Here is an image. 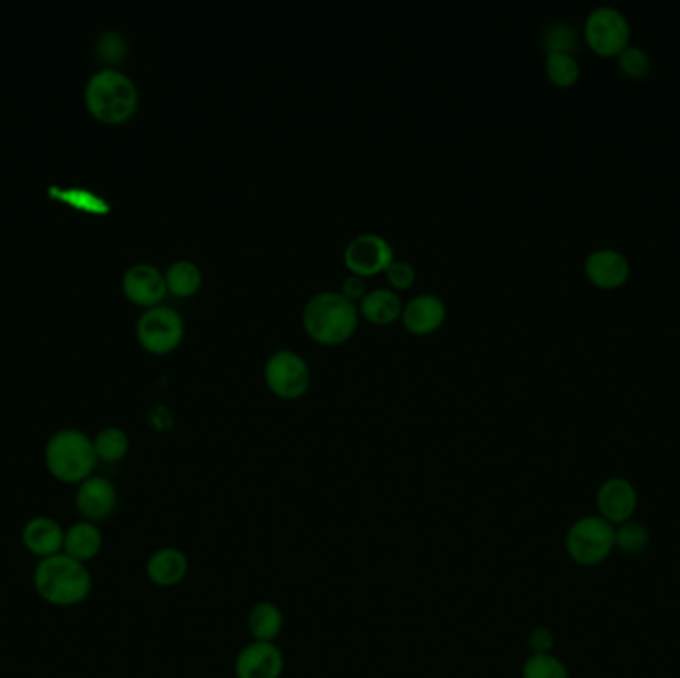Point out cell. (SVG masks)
I'll return each mask as SVG.
<instances>
[{"label":"cell","mask_w":680,"mask_h":678,"mask_svg":"<svg viewBox=\"0 0 680 678\" xmlns=\"http://www.w3.org/2000/svg\"><path fill=\"white\" fill-rule=\"evenodd\" d=\"M32 583L40 599L52 607H76L90 597L94 577L86 563L62 552L37 563Z\"/></svg>","instance_id":"6da1fadb"},{"label":"cell","mask_w":680,"mask_h":678,"mask_svg":"<svg viewBox=\"0 0 680 678\" xmlns=\"http://www.w3.org/2000/svg\"><path fill=\"white\" fill-rule=\"evenodd\" d=\"M359 305L334 289L315 292L302 309V327L321 345H340L359 327Z\"/></svg>","instance_id":"7a4b0ae2"},{"label":"cell","mask_w":680,"mask_h":678,"mask_svg":"<svg viewBox=\"0 0 680 678\" xmlns=\"http://www.w3.org/2000/svg\"><path fill=\"white\" fill-rule=\"evenodd\" d=\"M44 462L54 480L62 484H82L96 470L94 440L76 428L60 430L47 444Z\"/></svg>","instance_id":"3957f363"},{"label":"cell","mask_w":680,"mask_h":678,"mask_svg":"<svg viewBox=\"0 0 680 678\" xmlns=\"http://www.w3.org/2000/svg\"><path fill=\"white\" fill-rule=\"evenodd\" d=\"M87 110L102 122L120 124L136 112L134 80L116 69L97 70L86 84Z\"/></svg>","instance_id":"277c9868"},{"label":"cell","mask_w":680,"mask_h":678,"mask_svg":"<svg viewBox=\"0 0 680 678\" xmlns=\"http://www.w3.org/2000/svg\"><path fill=\"white\" fill-rule=\"evenodd\" d=\"M565 549L571 562L581 567L601 565L615 549V527L599 515H585L569 527Z\"/></svg>","instance_id":"5b68a950"},{"label":"cell","mask_w":680,"mask_h":678,"mask_svg":"<svg viewBox=\"0 0 680 678\" xmlns=\"http://www.w3.org/2000/svg\"><path fill=\"white\" fill-rule=\"evenodd\" d=\"M262 377L275 397L297 400L309 392L312 370L311 364L297 350L277 349L265 360Z\"/></svg>","instance_id":"8992f818"},{"label":"cell","mask_w":680,"mask_h":678,"mask_svg":"<svg viewBox=\"0 0 680 678\" xmlns=\"http://www.w3.org/2000/svg\"><path fill=\"white\" fill-rule=\"evenodd\" d=\"M584 34L589 49L601 56H619L631 44V22L612 4L595 7L585 19Z\"/></svg>","instance_id":"52a82bcc"},{"label":"cell","mask_w":680,"mask_h":678,"mask_svg":"<svg viewBox=\"0 0 680 678\" xmlns=\"http://www.w3.org/2000/svg\"><path fill=\"white\" fill-rule=\"evenodd\" d=\"M137 340L154 355H166L184 340V317L167 305L150 307L136 325Z\"/></svg>","instance_id":"ba28073f"},{"label":"cell","mask_w":680,"mask_h":678,"mask_svg":"<svg viewBox=\"0 0 680 678\" xmlns=\"http://www.w3.org/2000/svg\"><path fill=\"white\" fill-rule=\"evenodd\" d=\"M342 257L350 273L369 277L387 271L390 263L394 261V249L389 239L379 233H360L347 243Z\"/></svg>","instance_id":"9c48e42d"},{"label":"cell","mask_w":680,"mask_h":678,"mask_svg":"<svg viewBox=\"0 0 680 678\" xmlns=\"http://www.w3.org/2000/svg\"><path fill=\"white\" fill-rule=\"evenodd\" d=\"M74 507L82 520L102 524L110 520L117 507V490L112 480L104 475H90L76 487Z\"/></svg>","instance_id":"30bf717a"},{"label":"cell","mask_w":680,"mask_h":678,"mask_svg":"<svg viewBox=\"0 0 680 678\" xmlns=\"http://www.w3.org/2000/svg\"><path fill=\"white\" fill-rule=\"evenodd\" d=\"M595 502L599 517L611 525H622L631 522L632 515L637 512L639 495L629 480L611 477L599 485Z\"/></svg>","instance_id":"8fae6325"},{"label":"cell","mask_w":680,"mask_h":678,"mask_svg":"<svg viewBox=\"0 0 680 678\" xmlns=\"http://www.w3.org/2000/svg\"><path fill=\"white\" fill-rule=\"evenodd\" d=\"M285 657L275 643L254 640L239 650L235 659L237 678H281Z\"/></svg>","instance_id":"7c38bea8"},{"label":"cell","mask_w":680,"mask_h":678,"mask_svg":"<svg viewBox=\"0 0 680 678\" xmlns=\"http://www.w3.org/2000/svg\"><path fill=\"white\" fill-rule=\"evenodd\" d=\"M124 292L127 299L142 307H156L166 297V275L150 263H137L124 273Z\"/></svg>","instance_id":"4fadbf2b"},{"label":"cell","mask_w":680,"mask_h":678,"mask_svg":"<svg viewBox=\"0 0 680 678\" xmlns=\"http://www.w3.org/2000/svg\"><path fill=\"white\" fill-rule=\"evenodd\" d=\"M585 275L599 289H617L631 275V263L619 249L599 247L587 255Z\"/></svg>","instance_id":"5bb4252c"},{"label":"cell","mask_w":680,"mask_h":678,"mask_svg":"<svg viewBox=\"0 0 680 678\" xmlns=\"http://www.w3.org/2000/svg\"><path fill=\"white\" fill-rule=\"evenodd\" d=\"M64 533L66 527H62L59 520L50 517V515H34L22 527L20 540L24 549L39 557L47 559L52 555H59L64 549Z\"/></svg>","instance_id":"9a60e30c"},{"label":"cell","mask_w":680,"mask_h":678,"mask_svg":"<svg viewBox=\"0 0 680 678\" xmlns=\"http://www.w3.org/2000/svg\"><path fill=\"white\" fill-rule=\"evenodd\" d=\"M446 315V302L442 297L436 292H420L404 302L400 320L414 335H430L442 327Z\"/></svg>","instance_id":"2e32d148"},{"label":"cell","mask_w":680,"mask_h":678,"mask_svg":"<svg viewBox=\"0 0 680 678\" xmlns=\"http://www.w3.org/2000/svg\"><path fill=\"white\" fill-rule=\"evenodd\" d=\"M187 572H189L187 555L175 547L157 549L150 555L146 563L147 579L164 589H169L184 582Z\"/></svg>","instance_id":"e0dca14e"},{"label":"cell","mask_w":680,"mask_h":678,"mask_svg":"<svg viewBox=\"0 0 680 678\" xmlns=\"http://www.w3.org/2000/svg\"><path fill=\"white\" fill-rule=\"evenodd\" d=\"M104 547V535L100 532V525L79 520L76 524L66 527L64 533V549L62 552L74 557L76 562L90 563L96 559Z\"/></svg>","instance_id":"ac0fdd59"},{"label":"cell","mask_w":680,"mask_h":678,"mask_svg":"<svg viewBox=\"0 0 680 678\" xmlns=\"http://www.w3.org/2000/svg\"><path fill=\"white\" fill-rule=\"evenodd\" d=\"M404 302L400 299L399 291L390 287H377L370 289L359 301V312L364 319L374 325H390L402 317Z\"/></svg>","instance_id":"d6986e66"},{"label":"cell","mask_w":680,"mask_h":678,"mask_svg":"<svg viewBox=\"0 0 680 678\" xmlns=\"http://www.w3.org/2000/svg\"><path fill=\"white\" fill-rule=\"evenodd\" d=\"M282 625H285V617H282L281 609L271 602L257 603L247 617L249 635L254 637V640H261V643H275V639L281 635Z\"/></svg>","instance_id":"ffe728a7"},{"label":"cell","mask_w":680,"mask_h":678,"mask_svg":"<svg viewBox=\"0 0 680 678\" xmlns=\"http://www.w3.org/2000/svg\"><path fill=\"white\" fill-rule=\"evenodd\" d=\"M202 282H204V273L197 263L189 261V259H177L167 267V291L174 292L177 297L194 295L199 291Z\"/></svg>","instance_id":"44dd1931"},{"label":"cell","mask_w":680,"mask_h":678,"mask_svg":"<svg viewBox=\"0 0 680 678\" xmlns=\"http://www.w3.org/2000/svg\"><path fill=\"white\" fill-rule=\"evenodd\" d=\"M545 74L549 82L559 88L574 86L581 76V66L569 52H547L545 56Z\"/></svg>","instance_id":"7402d4cb"},{"label":"cell","mask_w":680,"mask_h":678,"mask_svg":"<svg viewBox=\"0 0 680 678\" xmlns=\"http://www.w3.org/2000/svg\"><path fill=\"white\" fill-rule=\"evenodd\" d=\"M94 450H96L97 460L107 462V464H116L126 458L127 450H130V438L122 428H104L94 438Z\"/></svg>","instance_id":"603a6c76"},{"label":"cell","mask_w":680,"mask_h":678,"mask_svg":"<svg viewBox=\"0 0 680 678\" xmlns=\"http://www.w3.org/2000/svg\"><path fill=\"white\" fill-rule=\"evenodd\" d=\"M651 543V532L642 524L627 522L615 530V549L625 555H639Z\"/></svg>","instance_id":"cb8c5ba5"},{"label":"cell","mask_w":680,"mask_h":678,"mask_svg":"<svg viewBox=\"0 0 680 678\" xmlns=\"http://www.w3.org/2000/svg\"><path fill=\"white\" fill-rule=\"evenodd\" d=\"M577 44H579L577 29H575L574 24L565 22V20L552 22L545 29L544 47L547 52H569V54H575Z\"/></svg>","instance_id":"d4e9b609"},{"label":"cell","mask_w":680,"mask_h":678,"mask_svg":"<svg viewBox=\"0 0 680 678\" xmlns=\"http://www.w3.org/2000/svg\"><path fill=\"white\" fill-rule=\"evenodd\" d=\"M522 678H571L569 670L554 655H532L525 660Z\"/></svg>","instance_id":"484cf974"},{"label":"cell","mask_w":680,"mask_h":678,"mask_svg":"<svg viewBox=\"0 0 680 678\" xmlns=\"http://www.w3.org/2000/svg\"><path fill=\"white\" fill-rule=\"evenodd\" d=\"M617 62H619L622 74L629 78L647 76L649 70H651L649 52L642 47H637V44H629L627 49L622 50L621 54L617 56Z\"/></svg>","instance_id":"4316f807"},{"label":"cell","mask_w":680,"mask_h":678,"mask_svg":"<svg viewBox=\"0 0 680 678\" xmlns=\"http://www.w3.org/2000/svg\"><path fill=\"white\" fill-rule=\"evenodd\" d=\"M387 279L390 282V289L394 291H402V289H409L416 281V269L414 265L404 259H394L387 267Z\"/></svg>","instance_id":"83f0119b"},{"label":"cell","mask_w":680,"mask_h":678,"mask_svg":"<svg viewBox=\"0 0 680 678\" xmlns=\"http://www.w3.org/2000/svg\"><path fill=\"white\" fill-rule=\"evenodd\" d=\"M527 645L532 655H552L555 645V635L547 627H535L527 637Z\"/></svg>","instance_id":"f1b7e54d"},{"label":"cell","mask_w":680,"mask_h":678,"mask_svg":"<svg viewBox=\"0 0 680 678\" xmlns=\"http://www.w3.org/2000/svg\"><path fill=\"white\" fill-rule=\"evenodd\" d=\"M340 292L344 295V297H349L350 301L357 302L369 292L367 289V281H364V277H360V275H354V273H350L349 277H344V281H342V287H340Z\"/></svg>","instance_id":"f546056e"}]
</instances>
